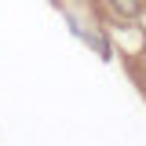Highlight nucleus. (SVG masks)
<instances>
[{"mask_svg":"<svg viewBox=\"0 0 146 146\" xmlns=\"http://www.w3.org/2000/svg\"><path fill=\"white\" fill-rule=\"evenodd\" d=\"M143 58H146V40H143Z\"/></svg>","mask_w":146,"mask_h":146,"instance_id":"nucleus-2","label":"nucleus"},{"mask_svg":"<svg viewBox=\"0 0 146 146\" xmlns=\"http://www.w3.org/2000/svg\"><path fill=\"white\" fill-rule=\"evenodd\" d=\"M106 4H110V11H113L117 18H139L143 7H146L143 0H106Z\"/></svg>","mask_w":146,"mask_h":146,"instance_id":"nucleus-1","label":"nucleus"}]
</instances>
